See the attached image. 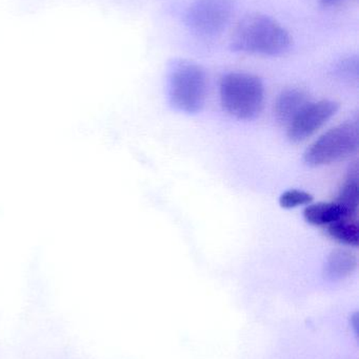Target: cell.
<instances>
[{"mask_svg": "<svg viewBox=\"0 0 359 359\" xmlns=\"http://www.w3.org/2000/svg\"><path fill=\"white\" fill-rule=\"evenodd\" d=\"M208 80L206 72L197 63L177 60L171 67L168 94L171 105L176 111L196 114L206 102Z\"/></svg>", "mask_w": 359, "mask_h": 359, "instance_id": "obj_3", "label": "cell"}, {"mask_svg": "<svg viewBox=\"0 0 359 359\" xmlns=\"http://www.w3.org/2000/svg\"><path fill=\"white\" fill-rule=\"evenodd\" d=\"M328 236L339 244L358 247L359 243L358 226L352 219H343L331 224L327 228Z\"/></svg>", "mask_w": 359, "mask_h": 359, "instance_id": "obj_11", "label": "cell"}, {"mask_svg": "<svg viewBox=\"0 0 359 359\" xmlns=\"http://www.w3.org/2000/svg\"><path fill=\"white\" fill-rule=\"evenodd\" d=\"M292 36L280 22L261 13L240 19L231 37L234 52L278 56L290 50Z\"/></svg>", "mask_w": 359, "mask_h": 359, "instance_id": "obj_1", "label": "cell"}, {"mask_svg": "<svg viewBox=\"0 0 359 359\" xmlns=\"http://www.w3.org/2000/svg\"><path fill=\"white\" fill-rule=\"evenodd\" d=\"M337 203L346 211L350 219L358 215L359 206L358 168L354 165L348 172L343 185L339 188Z\"/></svg>", "mask_w": 359, "mask_h": 359, "instance_id": "obj_10", "label": "cell"}, {"mask_svg": "<svg viewBox=\"0 0 359 359\" xmlns=\"http://www.w3.org/2000/svg\"><path fill=\"white\" fill-rule=\"evenodd\" d=\"M351 325L353 327L354 331L358 334V313L355 312L353 316H351Z\"/></svg>", "mask_w": 359, "mask_h": 359, "instance_id": "obj_14", "label": "cell"}, {"mask_svg": "<svg viewBox=\"0 0 359 359\" xmlns=\"http://www.w3.org/2000/svg\"><path fill=\"white\" fill-rule=\"evenodd\" d=\"M306 222L313 226H329L343 219H350L347 211L337 202L310 204L303 210Z\"/></svg>", "mask_w": 359, "mask_h": 359, "instance_id": "obj_9", "label": "cell"}, {"mask_svg": "<svg viewBox=\"0 0 359 359\" xmlns=\"http://www.w3.org/2000/svg\"><path fill=\"white\" fill-rule=\"evenodd\" d=\"M313 196L309 192L299 189H290L280 196V204L282 208L292 209L303 205H310L313 202Z\"/></svg>", "mask_w": 359, "mask_h": 359, "instance_id": "obj_12", "label": "cell"}, {"mask_svg": "<svg viewBox=\"0 0 359 359\" xmlns=\"http://www.w3.org/2000/svg\"><path fill=\"white\" fill-rule=\"evenodd\" d=\"M234 10V0H195L188 8L185 25L198 37H216L229 25Z\"/></svg>", "mask_w": 359, "mask_h": 359, "instance_id": "obj_5", "label": "cell"}, {"mask_svg": "<svg viewBox=\"0 0 359 359\" xmlns=\"http://www.w3.org/2000/svg\"><path fill=\"white\" fill-rule=\"evenodd\" d=\"M326 1H335V0H326Z\"/></svg>", "mask_w": 359, "mask_h": 359, "instance_id": "obj_15", "label": "cell"}, {"mask_svg": "<svg viewBox=\"0 0 359 359\" xmlns=\"http://www.w3.org/2000/svg\"><path fill=\"white\" fill-rule=\"evenodd\" d=\"M339 111V104L334 101L320 100L310 102L292 122L289 124V140L301 143L318 132Z\"/></svg>", "mask_w": 359, "mask_h": 359, "instance_id": "obj_6", "label": "cell"}, {"mask_svg": "<svg viewBox=\"0 0 359 359\" xmlns=\"http://www.w3.org/2000/svg\"><path fill=\"white\" fill-rule=\"evenodd\" d=\"M358 59L349 58L347 60L344 61L341 63V67H339V72L341 74H344L345 76H358Z\"/></svg>", "mask_w": 359, "mask_h": 359, "instance_id": "obj_13", "label": "cell"}, {"mask_svg": "<svg viewBox=\"0 0 359 359\" xmlns=\"http://www.w3.org/2000/svg\"><path fill=\"white\" fill-rule=\"evenodd\" d=\"M358 141V124L351 122L339 124L314 141L303 154V160L313 168L331 165L355 154Z\"/></svg>", "mask_w": 359, "mask_h": 359, "instance_id": "obj_4", "label": "cell"}, {"mask_svg": "<svg viewBox=\"0 0 359 359\" xmlns=\"http://www.w3.org/2000/svg\"><path fill=\"white\" fill-rule=\"evenodd\" d=\"M309 103L307 93L299 88H288L276 99L274 115L280 124L288 126Z\"/></svg>", "mask_w": 359, "mask_h": 359, "instance_id": "obj_7", "label": "cell"}, {"mask_svg": "<svg viewBox=\"0 0 359 359\" xmlns=\"http://www.w3.org/2000/svg\"><path fill=\"white\" fill-rule=\"evenodd\" d=\"M358 268V257L352 251L335 249L327 257L324 276L330 282H339L350 278Z\"/></svg>", "mask_w": 359, "mask_h": 359, "instance_id": "obj_8", "label": "cell"}, {"mask_svg": "<svg viewBox=\"0 0 359 359\" xmlns=\"http://www.w3.org/2000/svg\"><path fill=\"white\" fill-rule=\"evenodd\" d=\"M223 109L232 117L252 120L263 109L265 86L261 78L248 73H228L219 83Z\"/></svg>", "mask_w": 359, "mask_h": 359, "instance_id": "obj_2", "label": "cell"}]
</instances>
